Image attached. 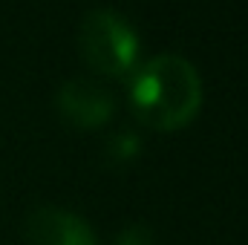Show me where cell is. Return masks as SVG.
<instances>
[{"label":"cell","mask_w":248,"mask_h":245,"mask_svg":"<svg viewBox=\"0 0 248 245\" xmlns=\"http://www.w3.org/2000/svg\"><path fill=\"white\" fill-rule=\"evenodd\" d=\"M58 110L66 124H72L78 130H95L113 119L116 101H113L110 90H104L101 84L75 78L58 90Z\"/></svg>","instance_id":"3"},{"label":"cell","mask_w":248,"mask_h":245,"mask_svg":"<svg viewBox=\"0 0 248 245\" xmlns=\"http://www.w3.org/2000/svg\"><path fill=\"white\" fill-rule=\"evenodd\" d=\"M116 245H156V243H153V231L147 225H127L116 237Z\"/></svg>","instance_id":"6"},{"label":"cell","mask_w":248,"mask_h":245,"mask_svg":"<svg viewBox=\"0 0 248 245\" xmlns=\"http://www.w3.org/2000/svg\"><path fill=\"white\" fill-rule=\"evenodd\" d=\"M130 107L150 130L170 133L187 127L202 107V81L196 66L173 52H162L141 63L130 84Z\"/></svg>","instance_id":"1"},{"label":"cell","mask_w":248,"mask_h":245,"mask_svg":"<svg viewBox=\"0 0 248 245\" xmlns=\"http://www.w3.org/2000/svg\"><path fill=\"white\" fill-rule=\"evenodd\" d=\"M26 245H98V240L84 216L44 205L26 219Z\"/></svg>","instance_id":"4"},{"label":"cell","mask_w":248,"mask_h":245,"mask_svg":"<svg viewBox=\"0 0 248 245\" xmlns=\"http://www.w3.org/2000/svg\"><path fill=\"white\" fill-rule=\"evenodd\" d=\"M78 46L84 61L101 75H127L139 63V35L113 9H93L78 29Z\"/></svg>","instance_id":"2"},{"label":"cell","mask_w":248,"mask_h":245,"mask_svg":"<svg viewBox=\"0 0 248 245\" xmlns=\"http://www.w3.org/2000/svg\"><path fill=\"white\" fill-rule=\"evenodd\" d=\"M139 150H141V144H139V136H133V133H116L107 141V159L113 165H130L139 156Z\"/></svg>","instance_id":"5"}]
</instances>
